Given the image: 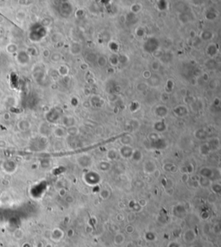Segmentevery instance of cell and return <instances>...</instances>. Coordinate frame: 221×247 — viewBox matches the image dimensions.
Wrapping results in <instances>:
<instances>
[{"label":"cell","instance_id":"7a4b0ae2","mask_svg":"<svg viewBox=\"0 0 221 247\" xmlns=\"http://www.w3.org/2000/svg\"><path fill=\"white\" fill-rule=\"evenodd\" d=\"M124 240H125V238H124V234H122V233H117V234H116L115 237H114V243H115V245H117V246H121V245H123L124 242Z\"/></svg>","mask_w":221,"mask_h":247},{"label":"cell","instance_id":"8992f818","mask_svg":"<svg viewBox=\"0 0 221 247\" xmlns=\"http://www.w3.org/2000/svg\"><path fill=\"white\" fill-rule=\"evenodd\" d=\"M126 247H136V245L134 244V242L130 241V242H129V243L126 245Z\"/></svg>","mask_w":221,"mask_h":247},{"label":"cell","instance_id":"6da1fadb","mask_svg":"<svg viewBox=\"0 0 221 247\" xmlns=\"http://www.w3.org/2000/svg\"><path fill=\"white\" fill-rule=\"evenodd\" d=\"M183 239L185 242L190 244L192 243L194 239H195V233L193 230H187L185 232L184 235H183Z\"/></svg>","mask_w":221,"mask_h":247},{"label":"cell","instance_id":"5b68a950","mask_svg":"<svg viewBox=\"0 0 221 247\" xmlns=\"http://www.w3.org/2000/svg\"><path fill=\"white\" fill-rule=\"evenodd\" d=\"M126 232H127L128 233H133V232H134V227H133L131 225L128 226L126 227Z\"/></svg>","mask_w":221,"mask_h":247},{"label":"cell","instance_id":"52a82bcc","mask_svg":"<svg viewBox=\"0 0 221 247\" xmlns=\"http://www.w3.org/2000/svg\"><path fill=\"white\" fill-rule=\"evenodd\" d=\"M23 247H30V245H28V244H25V245H23Z\"/></svg>","mask_w":221,"mask_h":247},{"label":"cell","instance_id":"3957f363","mask_svg":"<svg viewBox=\"0 0 221 247\" xmlns=\"http://www.w3.org/2000/svg\"><path fill=\"white\" fill-rule=\"evenodd\" d=\"M13 237L16 240H21L24 237V232L21 228H17L13 232Z\"/></svg>","mask_w":221,"mask_h":247},{"label":"cell","instance_id":"277c9868","mask_svg":"<svg viewBox=\"0 0 221 247\" xmlns=\"http://www.w3.org/2000/svg\"><path fill=\"white\" fill-rule=\"evenodd\" d=\"M52 238L55 240H60L61 238H63V232H61L59 228H56L52 234Z\"/></svg>","mask_w":221,"mask_h":247}]
</instances>
